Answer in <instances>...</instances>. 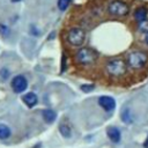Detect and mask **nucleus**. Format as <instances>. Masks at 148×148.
Returning a JSON list of instances; mask_svg holds the SVG:
<instances>
[{"label": "nucleus", "mask_w": 148, "mask_h": 148, "mask_svg": "<svg viewBox=\"0 0 148 148\" xmlns=\"http://www.w3.org/2000/svg\"><path fill=\"white\" fill-rule=\"evenodd\" d=\"M105 72L110 76L113 77H120L126 74L127 72V65L126 62L120 58H114L109 60L105 64Z\"/></svg>", "instance_id": "obj_1"}, {"label": "nucleus", "mask_w": 148, "mask_h": 148, "mask_svg": "<svg viewBox=\"0 0 148 148\" xmlns=\"http://www.w3.org/2000/svg\"><path fill=\"white\" fill-rule=\"evenodd\" d=\"M98 54L94 49L90 47H81L76 54H75V60L77 64L82 66H91L97 61Z\"/></svg>", "instance_id": "obj_2"}, {"label": "nucleus", "mask_w": 148, "mask_h": 148, "mask_svg": "<svg viewBox=\"0 0 148 148\" xmlns=\"http://www.w3.org/2000/svg\"><path fill=\"white\" fill-rule=\"evenodd\" d=\"M66 39L72 46H81L86 40V31L80 27H73L67 31Z\"/></svg>", "instance_id": "obj_3"}, {"label": "nucleus", "mask_w": 148, "mask_h": 148, "mask_svg": "<svg viewBox=\"0 0 148 148\" xmlns=\"http://www.w3.org/2000/svg\"><path fill=\"white\" fill-rule=\"evenodd\" d=\"M106 10L112 16H126L130 12V6L123 0H112L109 2Z\"/></svg>", "instance_id": "obj_4"}, {"label": "nucleus", "mask_w": 148, "mask_h": 148, "mask_svg": "<svg viewBox=\"0 0 148 148\" xmlns=\"http://www.w3.org/2000/svg\"><path fill=\"white\" fill-rule=\"evenodd\" d=\"M127 61L130 67L134 69H139L146 66L148 61V54L143 51H133L127 56Z\"/></svg>", "instance_id": "obj_5"}, {"label": "nucleus", "mask_w": 148, "mask_h": 148, "mask_svg": "<svg viewBox=\"0 0 148 148\" xmlns=\"http://www.w3.org/2000/svg\"><path fill=\"white\" fill-rule=\"evenodd\" d=\"M28 87V81L23 75H17L12 80V88L15 92H23Z\"/></svg>", "instance_id": "obj_6"}, {"label": "nucleus", "mask_w": 148, "mask_h": 148, "mask_svg": "<svg viewBox=\"0 0 148 148\" xmlns=\"http://www.w3.org/2000/svg\"><path fill=\"white\" fill-rule=\"evenodd\" d=\"M99 105L105 111H112L116 108V102L110 96H102V97H99Z\"/></svg>", "instance_id": "obj_7"}, {"label": "nucleus", "mask_w": 148, "mask_h": 148, "mask_svg": "<svg viewBox=\"0 0 148 148\" xmlns=\"http://www.w3.org/2000/svg\"><path fill=\"white\" fill-rule=\"evenodd\" d=\"M22 99H23V102L27 104V106H29V108L35 106V105L37 104V102H38V98H37V96H36V94H34V92H28V94H25V95L22 97Z\"/></svg>", "instance_id": "obj_8"}, {"label": "nucleus", "mask_w": 148, "mask_h": 148, "mask_svg": "<svg viewBox=\"0 0 148 148\" xmlns=\"http://www.w3.org/2000/svg\"><path fill=\"white\" fill-rule=\"evenodd\" d=\"M147 15H148V12H147V9H146L145 7H139V8H136V10H135L134 14H133L135 21H138L139 23L142 22V21H145V20H147Z\"/></svg>", "instance_id": "obj_9"}, {"label": "nucleus", "mask_w": 148, "mask_h": 148, "mask_svg": "<svg viewBox=\"0 0 148 148\" xmlns=\"http://www.w3.org/2000/svg\"><path fill=\"white\" fill-rule=\"evenodd\" d=\"M106 133H108V136H109V139L111 141L118 142L120 140V132H119L118 128H116V127H109L108 131H106Z\"/></svg>", "instance_id": "obj_10"}, {"label": "nucleus", "mask_w": 148, "mask_h": 148, "mask_svg": "<svg viewBox=\"0 0 148 148\" xmlns=\"http://www.w3.org/2000/svg\"><path fill=\"white\" fill-rule=\"evenodd\" d=\"M59 131H60L61 135L65 136V138H69V136L72 135V130H71V127H69V125H68L67 123H62V124H60V126H59Z\"/></svg>", "instance_id": "obj_11"}, {"label": "nucleus", "mask_w": 148, "mask_h": 148, "mask_svg": "<svg viewBox=\"0 0 148 148\" xmlns=\"http://www.w3.org/2000/svg\"><path fill=\"white\" fill-rule=\"evenodd\" d=\"M43 117H44V119H45L47 123H52V121L56 119L57 113H56L53 110H51V109H46V110L43 111Z\"/></svg>", "instance_id": "obj_12"}, {"label": "nucleus", "mask_w": 148, "mask_h": 148, "mask_svg": "<svg viewBox=\"0 0 148 148\" xmlns=\"http://www.w3.org/2000/svg\"><path fill=\"white\" fill-rule=\"evenodd\" d=\"M10 135V128L7 125L0 124V139H7Z\"/></svg>", "instance_id": "obj_13"}, {"label": "nucleus", "mask_w": 148, "mask_h": 148, "mask_svg": "<svg viewBox=\"0 0 148 148\" xmlns=\"http://www.w3.org/2000/svg\"><path fill=\"white\" fill-rule=\"evenodd\" d=\"M69 3H71V0H58V8L60 10H65L68 8Z\"/></svg>", "instance_id": "obj_14"}, {"label": "nucleus", "mask_w": 148, "mask_h": 148, "mask_svg": "<svg viewBox=\"0 0 148 148\" xmlns=\"http://www.w3.org/2000/svg\"><path fill=\"white\" fill-rule=\"evenodd\" d=\"M139 30L141 32L148 34V20H145V21H142V22L139 23Z\"/></svg>", "instance_id": "obj_15"}, {"label": "nucleus", "mask_w": 148, "mask_h": 148, "mask_svg": "<svg viewBox=\"0 0 148 148\" xmlns=\"http://www.w3.org/2000/svg\"><path fill=\"white\" fill-rule=\"evenodd\" d=\"M0 34L2 36H8L9 35V29L5 24H1V23H0Z\"/></svg>", "instance_id": "obj_16"}, {"label": "nucleus", "mask_w": 148, "mask_h": 148, "mask_svg": "<svg viewBox=\"0 0 148 148\" xmlns=\"http://www.w3.org/2000/svg\"><path fill=\"white\" fill-rule=\"evenodd\" d=\"M81 89H82L83 91L88 92V91H90L91 89H94V86H91V84H90V86H82V87H81Z\"/></svg>", "instance_id": "obj_17"}, {"label": "nucleus", "mask_w": 148, "mask_h": 148, "mask_svg": "<svg viewBox=\"0 0 148 148\" xmlns=\"http://www.w3.org/2000/svg\"><path fill=\"white\" fill-rule=\"evenodd\" d=\"M143 147H145V148H148V136H147V139H146V141L143 142Z\"/></svg>", "instance_id": "obj_18"}, {"label": "nucleus", "mask_w": 148, "mask_h": 148, "mask_svg": "<svg viewBox=\"0 0 148 148\" xmlns=\"http://www.w3.org/2000/svg\"><path fill=\"white\" fill-rule=\"evenodd\" d=\"M145 40H146V43L148 44V34H146V37H145Z\"/></svg>", "instance_id": "obj_19"}, {"label": "nucleus", "mask_w": 148, "mask_h": 148, "mask_svg": "<svg viewBox=\"0 0 148 148\" xmlns=\"http://www.w3.org/2000/svg\"><path fill=\"white\" fill-rule=\"evenodd\" d=\"M13 2H18V1H21V0H12Z\"/></svg>", "instance_id": "obj_20"}]
</instances>
